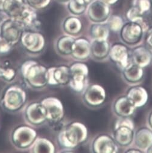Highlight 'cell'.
Returning a JSON list of instances; mask_svg holds the SVG:
<instances>
[{"label":"cell","mask_w":152,"mask_h":153,"mask_svg":"<svg viewBox=\"0 0 152 153\" xmlns=\"http://www.w3.org/2000/svg\"><path fill=\"white\" fill-rule=\"evenodd\" d=\"M24 82L31 89L41 90L48 84V68L33 60L24 62L21 68Z\"/></svg>","instance_id":"1"},{"label":"cell","mask_w":152,"mask_h":153,"mask_svg":"<svg viewBox=\"0 0 152 153\" xmlns=\"http://www.w3.org/2000/svg\"><path fill=\"white\" fill-rule=\"evenodd\" d=\"M88 137L86 126L81 122H74L65 126L59 132L58 140L61 147L70 150L85 142Z\"/></svg>","instance_id":"2"},{"label":"cell","mask_w":152,"mask_h":153,"mask_svg":"<svg viewBox=\"0 0 152 153\" xmlns=\"http://www.w3.org/2000/svg\"><path fill=\"white\" fill-rule=\"evenodd\" d=\"M27 93L21 87L12 85L8 87L3 96L1 103L5 110L16 112L22 108L27 102Z\"/></svg>","instance_id":"3"},{"label":"cell","mask_w":152,"mask_h":153,"mask_svg":"<svg viewBox=\"0 0 152 153\" xmlns=\"http://www.w3.org/2000/svg\"><path fill=\"white\" fill-rule=\"evenodd\" d=\"M37 137V133L33 127L30 125H21L12 131L10 141L15 148L25 151L29 149Z\"/></svg>","instance_id":"4"},{"label":"cell","mask_w":152,"mask_h":153,"mask_svg":"<svg viewBox=\"0 0 152 153\" xmlns=\"http://www.w3.org/2000/svg\"><path fill=\"white\" fill-rule=\"evenodd\" d=\"M70 79L68 85L75 93H83L87 87L89 69L82 62H75L69 67Z\"/></svg>","instance_id":"5"},{"label":"cell","mask_w":152,"mask_h":153,"mask_svg":"<svg viewBox=\"0 0 152 153\" xmlns=\"http://www.w3.org/2000/svg\"><path fill=\"white\" fill-rule=\"evenodd\" d=\"M24 29L17 20L8 18L0 25V36L12 47L21 41Z\"/></svg>","instance_id":"6"},{"label":"cell","mask_w":152,"mask_h":153,"mask_svg":"<svg viewBox=\"0 0 152 153\" xmlns=\"http://www.w3.org/2000/svg\"><path fill=\"white\" fill-rule=\"evenodd\" d=\"M46 119V122L52 125L62 121L65 115L64 108L62 102L57 97H48L41 102Z\"/></svg>","instance_id":"7"},{"label":"cell","mask_w":152,"mask_h":153,"mask_svg":"<svg viewBox=\"0 0 152 153\" xmlns=\"http://www.w3.org/2000/svg\"><path fill=\"white\" fill-rule=\"evenodd\" d=\"M145 32L139 23L128 21L123 24L120 31V36L125 45H135L140 42Z\"/></svg>","instance_id":"8"},{"label":"cell","mask_w":152,"mask_h":153,"mask_svg":"<svg viewBox=\"0 0 152 153\" xmlns=\"http://www.w3.org/2000/svg\"><path fill=\"white\" fill-rule=\"evenodd\" d=\"M20 42L25 50L33 54L42 52L45 47V37L37 31H24Z\"/></svg>","instance_id":"9"},{"label":"cell","mask_w":152,"mask_h":153,"mask_svg":"<svg viewBox=\"0 0 152 153\" xmlns=\"http://www.w3.org/2000/svg\"><path fill=\"white\" fill-rule=\"evenodd\" d=\"M86 12L89 19L93 23H106L111 10L110 6L101 0H92Z\"/></svg>","instance_id":"10"},{"label":"cell","mask_w":152,"mask_h":153,"mask_svg":"<svg viewBox=\"0 0 152 153\" xmlns=\"http://www.w3.org/2000/svg\"><path fill=\"white\" fill-rule=\"evenodd\" d=\"M83 94L84 103L90 107H98L103 105L106 99V91L99 84L88 85Z\"/></svg>","instance_id":"11"},{"label":"cell","mask_w":152,"mask_h":153,"mask_svg":"<svg viewBox=\"0 0 152 153\" xmlns=\"http://www.w3.org/2000/svg\"><path fill=\"white\" fill-rule=\"evenodd\" d=\"M24 118L33 127L41 126L46 122L44 108L41 102H32L24 109Z\"/></svg>","instance_id":"12"},{"label":"cell","mask_w":152,"mask_h":153,"mask_svg":"<svg viewBox=\"0 0 152 153\" xmlns=\"http://www.w3.org/2000/svg\"><path fill=\"white\" fill-rule=\"evenodd\" d=\"M70 79L69 67L60 65L48 68V84L52 86H64Z\"/></svg>","instance_id":"13"},{"label":"cell","mask_w":152,"mask_h":153,"mask_svg":"<svg viewBox=\"0 0 152 153\" xmlns=\"http://www.w3.org/2000/svg\"><path fill=\"white\" fill-rule=\"evenodd\" d=\"M109 57L111 61L121 70L131 62L128 47L122 44L116 43L111 47Z\"/></svg>","instance_id":"14"},{"label":"cell","mask_w":152,"mask_h":153,"mask_svg":"<svg viewBox=\"0 0 152 153\" xmlns=\"http://www.w3.org/2000/svg\"><path fill=\"white\" fill-rule=\"evenodd\" d=\"M17 21L22 25L24 31L39 32L41 27V22L38 19L37 11L28 4Z\"/></svg>","instance_id":"15"},{"label":"cell","mask_w":152,"mask_h":153,"mask_svg":"<svg viewBox=\"0 0 152 153\" xmlns=\"http://www.w3.org/2000/svg\"><path fill=\"white\" fill-rule=\"evenodd\" d=\"M134 127L120 125L114 126V139L118 146L128 147L130 146L134 140Z\"/></svg>","instance_id":"16"},{"label":"cell","mask_w":152,"mask_h":153,"mask_svg":"<svg viewBox=\"0 0 152 153\" xmlns=\"http://www.w3.org/2000/svg\"><path fill=\"white\" fill-rule=\"evenodd\" d=\"M92 150L95 153H115L118 145L113 137L106 134L98 136L92 143Z\"/></svg>","instance_id":"17"},{"label":"cell","mask_w":152,"mask_h":153,"mask_svg":"<svg viewBox=\"0 0 152 153\" xmlns=\"http://www.w3.org/2000/svg\"><path fill=\"white\" fill-rule=\"evenodd\" d=\"M71 56L77 61L86 60L91 56V42L85 38L75 39Z\"/></svg>","instance_id":"18"},{"label":"cell","mask_w":152,"mask_h":153,"mask_svg":"<svg viewBox=\"0 0 152 153\" xmlns=\"http://www.w3.org/2000/svg\"><path fill=\"white\" fill-rule=\"evenodd\" d=\"M136 109L133 103L126 96L118 97L113 105L114 111L119 117H130L134 114Z\"/></svg>","instance_id":"19"},{"label":"cell","mask_w":152,"mask_h":153,"mask_svg":"<svg viewBox=\"0 0 152 153\" xmlns=\"http://www.w3.org/2000/svg\"><path fill=\"white\" fill-rule=\"evenodd\" d=\"M110 48L108 40L92 39L91 42V56L97 61L104 60L109 56Z\"/></svg>","instance_id":"20"},{"label":"cell","mask_w":152,"mask_h":153,"mask_svg":"<svg viewBox=\"0 0 152 153\" xmlns=\"http://www.w3.org/2000/svg\"><path fill=\"white\" fill-rule=\"evenodd\" d=\"M27 6L25 0H6L2 10L9 18L17 20Z\"/></svg>","instance_id":"21"},{"label":"cell","mask_w":152,"mask_h":153,"mask_svg":"<svg viewBox=\"0 0 152 153\" xmlns=\"http://www.w3.org/2000/svg\"><path fill=\"white\" fill-rule=\"evenodd\" d=\"M126 96L130 99L136 108L145 106L148 99L147 91L141 86H134L129 88L127 92Z\"/></svg>","instance_id":"22"},{"label":"cell","mask_w":152,"mask_h":153,"mask_svg":"<svg viewBox=\"0 0 152 153\" xmlns=\"http://www.w3.org/2000/svg\"><path fill=\"white\" fill-rule=\"evenodd\" d=\"M143 68L131 62L122 69V77L129 84H136L140 82L144 77Z\"/></svg>","instance_id":"23"},{"label":"cell","mask_w":152,"mask_h":153,"mask_svg":"<svg viewBox=\"0 0 152 153\" xmlns=\"http://www.w3.org/2000/svg\"><path fill=\"white\" fill-rule=\"evenodd\" d=\"M131 59V62L144 68L151 62V52L146 47L139 46L133 50Z\"/></svg>","instance_id":"24"},{"label":"cell","mask_w":152,"mask_h":153,"mask_svg":"<svg viewBox=\"0 0 152 153\" xmlns=\"http://www.w3.org/2000/svg\"><path fill=\"white\" fill-rule=\"evenodd\" d=\"M136 146L141 151H146L152 145V131L151 130L142 127L135 133L134 140Z\"/></svg>","instance_id":"25"},{"label":"cell","mask_w":152,"mask_h":153,"mask_svg":"<svg viewBox=\"0 0 152 153\" xmlns=\"http://www.w3.org/2000/svg\"><path fill=\"white\" fill-rule=\"evenodd\" d=\"M62 28L66 35L74 36L82 32L83 24L77 16L73 15L65 18L62 24Z\"/></svg>","instance_id":"26"},{"label":"cell","mask_w":152,"mask_h":153,"mask_svg":"<svg viewBox=\"0 0 152 153\" xmlns=\"http://www.w3.org/2000/svg\"><path fill=\"white\" fill-rule=\"evenodd\" d=\"M75 39L69 35L60 36L56 41L55 49L57 53L62 56H71L72 46Z\"/></svg>","instance_id":"27"},{"label":"cell","mask_w":152,"mask_h":153,"mask_svg":"<svg viewBox=\"0 0 152 153\" xmlns=\"http://www.w3.org/2000/svg\"><path fill=\"white\" fill-rule=\"evenodd\" d=\"M29 151L33 153H54L55 152V146L49 140L38 137Z\"/></svg>","instance_id":"28"},{"label":"cell","mask_w":152,"mask_h":153,"mask_svg":"<svg viewBox=\"0 0 152 153\" xmlns=\"http://www.w3.org/2000/svg\"><path fill=\"white\" fill-rule=\"evenodd\" d=\"M89 32L92 39L108 40L110 30L105 23H94L91 26Z\"/></svg>","instance_id":"29"},{"label":"cell","mask_w":152,"mask_h":153,"mask_svg":"<svg viewBox=\"0 0 152 153\" xmlns=\"http://www.w3.org/2000/svg\"><path fill=\"white\" fill-rule=\"evenodd\" d=\"M89 4L86 0H70L67 3V9L71 15L78 16L85 13Z\"/></svg>","instance_id":"30"},{"label":"cell","mask_w":152,"mask_h":153,"mask_svg":"<svg viewBox=\"0 0 152 153\" xmlns=\"http://www.w3.org/2000/svg\"><path fill=\"white\" fill-rule=\"evenodd\" d=\"M125 16L128 21L136 22L141 24L145 32L148 29V25L144 19V16L142 15L135 7L132 6L130 9H129L128 11L126 12Z\"/></svg>","instance_id":"31"},{"label":"cell","mask_w":152,"mask_h":153,"mask_svg":"<svg viewBox=\"0 0 152 153\" xmlns=\"http://www.w3.org/2000/svg\"><path fill=\"white\" fill-rule=\"evenodd\" d=\"M132 6L144 16L152 10V0H132Z\"/></svg>","instance_id":"32"},{"label":"cell","mask_w":152,"mask_h":153,"mask_svg":"<svg viewBox=\"0 0 152 153\" xmlns=\"http://www.w3.org/2000/svg\"><path fill=\"white\" fill-rule=\"evenodd\" d=\"M106 22L109 30L115 33L120 32L124 24L122 18L117 15H110Z\"/></svg>","instance_id":"33"},{"label":"cell","mask_w":152,"mask_h":153,"mask_svg":"<svg viewBox=\"0 0 152 153\" xmlns=\"http://www.w3.org/2000/svg\"><path fill=\"white\" fill-rule=\"evenodd\" d=\"M16 76L15 69L10 66H5L1 68L0 70V78L6 82L13 81Z\"/></svg>","instance_id":"34"},{"label":"cell","mask_w":152,"mask_h":153,"mask_svg":"<svg viewBox=\"0 0 152 153\" xmlns=\"http://www.w3.org/2000/svg\"><path fill=\"white\" fill-rule=\"evenodd\" d=\"M52 1V0H25L26 3L36 11L46 9Z\"/></svg>","instance_id":"35"},{"label":"cell","mask_w":152,"mask_h":153,"mask_svg":"<svg viewBox=\"0 0 152 153\" xmlns=\"http://www.w3.org/2000/svg\"><path fill=\"white\" fill-rule=\"evenodd\" d=\"M12 46L0 36V55H6L10 52Z\"/></svg>","instance_id":"36"},{"label":"cell","mask_w":152,"mask_h":153,"mask_svg":"<svg viewBox=\"0 0 152 153\" xmlns=\"http://www.w3.org/2000/svg\"><path fill=\"white\" fill-rule=\"evenodd\" d=\"M145 42L146 47L152 52V27L148 28L146 32Z\"/></svg>","instance_id":"37"},{"label":"cell","mask_w":152,"mask_h":153,"mask_svg":"<svg viewBox=\"0 0 152 153\" xmlns=\"http://www.w3.org/2000/svg\"><path fill=\"white\" fill-rule=\"evenodd\" d=\"M9 17L5 14V13L3 11L0 10V25L2 24V22L7 19Z\"/></svg>","instance_id":"38"},{"label":"cell","mask_w":152,"mask_h":153,"mask_svg":"<svg viewBox=\"0 0 152 153\" xmlns=\"http://www.w3.org/2000/svg\"><path fill=\"white\" fill-rule=\"evenodd\" d=\"M101 1H103V2L109 4V6H111V5H113V4H115V3H117L118 0H101Z\"/></svg>","instance_id":"39"},{"label":"cell","mask_w":152,"mask_h":153,"mask_svg":"<svg viewBox=\"0 0 152 153\" xmlns=\"http://www.w3.org/2000/svg\"><path fill=\"white\" fill-rule=\"evenodd\" d=\"M148 124L151 130H152V112L150 114L148 117Z\"/></svg>","instance_id":"40"},{"label":"cell","mask_w":152,"mask_h":153,"mask_svg":"<svg viewBox=\"0 0 152 153\" xmlns=\"http://www.w3.org/2000/svg\"><path fill=\"white\" fill-rule=\"evenodd\" d=\"M142 151L141 150H139V149H130L127 150L125 152H141Z\"/></svg>","instance_id":"41"},{"label":"cell","mask_w":152,"mask_h":153,"mask_svg":"<svg viewBox=\"0 0 152 153\" xmlns=\"http://www.w3.org/2000/svg\"><path fill=\"white\" fill-rule=\"evenodd\" d=\"M56 1H58V3H62V4H67V3H68L70 0H56Z\"/></svg>","instance_id":"42"},{"label":"cell","mask_w":152,"mask_h":153,"mask_svg":"<svg viewBox=\"0 0 152 153\" xmlns=\"http://www.w3.org/2000/svg\"><path fill=\"white\" fill-rule=\"evenodd\" d=\"M5 1H6V0H0V10H2V8H3V4Z\"/></svg>","instance_id":"43"},{"label":"cell","mask_w":152,"mask_h":153,"mask_svg":"<svg viewBox=\"0 0 152 153\" xmlns=\"http://www.w3.org/2000/svg\"><path fill=\"white\" fill-rule=\"evenodd\" d=\"M147 152H148V153H152V145L147 149V150L146 151Z\"/></svg>","instance_id":"44"},{"label":"cell","mask_w":152,"mask_h":153,"mask_svg":"<svg viewBox=\"0 0 152 153\" xmlns=\"http://www.w3.org/2000/svg\"><path fill=\"white\" fill-rule=\"evenodd\" d=\"M86 1L89 3H90L91 2V1H92V0H86Z\"/></svg>","instance_id":"45"},{"label":"cell","mask_w":152,"mask_h":153,"mask_svg":"<svg viewBox=\"0 0 152 153\" xmlns=\"http://www.w3.org/2000/svg\"><path fill=\"white\" fill-rule=\"evenodd\" d=\"M1 65H0V70H1Z\"/></svg>","instance_id":"46"},{"label":"cell","mask_w":152,"mask_h":153,"mask_svg":"<svg viewBox=\"0 0 152 153\" xmlns=\"http://www.w3.org/2000/svg\"><path fill=\"white\" fill-rule=\"evenodd\" d=\"M151 56H152V52H151Z\"/></svg>","instance_id":"47"},{"label":"cell","mask_w":152,"mask_h":153,"mask_svg":"<svg viewBox=\"0 0 152 153\" xmlns=\"http://www.w3.org/2000/svg\"></svg>","instance_id":"48"}]
</instances>
